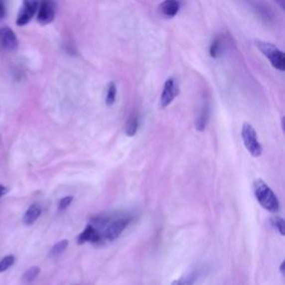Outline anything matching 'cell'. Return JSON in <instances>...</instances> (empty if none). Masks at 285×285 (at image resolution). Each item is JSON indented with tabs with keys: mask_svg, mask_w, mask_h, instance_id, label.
I'll list each match as a JSON object with an SVG mask.
<instances>
[{
	"mask_svg": "<svg viewBox=\"0 0 285 285\" xmlns=\"http://www.w3.org/2000/svg\"><path fill=\"white\" fill-rule=\"evenodd\" d=\"M179 93L178 86L176 82L173 78H168L164 84L163 93H161L159 105L161 108H166L173 103L175 97L177 96Z\"/></svg>",
	"mask_w": 285,
	"mask_h": 285,
	"instance_id": "6",
	"label": "cell"
},
{
	"mask_svg": "<svg viewBox=\"0 0 285 285\" xmlns=\"http://www.w3.org/2000/svg\"><path fill=\"white\" fill-rule=\"evenodd\" d=\"M255 45L260 49L261 53L270 60L271 65L275 69L280 71L285 70V57L281 49H279L277 46L271 44V42L263 40H255Z\"/></svg>",
	"mask_w": 285,
	"mask_h": 285,
	"instance_id": "2",
	"label": "cell"
},
{
	"mask_svg": "<svg viewBox=\"0 0 285 285\" xmlns=\"http://www.w3.org/2000/svg\"><path fill=\"white\" fill-rule=\"evenodd\" d=\"M254 195L261 206L271 213H277L280 210L279 199L274 192L263 179H256L253 184Z\"/></svg>",
	"mask_w": 285,
	"mask_h": 285,
	"instance_id": "1",
	"label": "cell"
},
{
	"mask_svg": "<svg viewBox=\"0 0 285 285\" xmlns=\"http://www.w3.org/2000/svg\"><path fill=\"white\" fill-rule=\"evenodd\" d=\"M271 223H272L273 227H275L281 235L285 234V223L282 217H273L271 220Z\"/></svg>",
	"mask_w": 285,
	"mask_h": 285,
	"instance_id": "20",
	"label": "cell"
},
{
	"mask_svg": "<svg viewBox=\"0 0 285 285\" xmlns=\"http://www.w3.org/2000/svg\"><path fill=\"white\" fill-rule=\"evenodd\" d=\"M208 120H210V108L207 104H205L199 112V115L195 121V127L198 132H203L207 126Z\"/></svg>",
	"mask_w": 285,
	"mask_h": 285,
	"instance_id": "12",
	"label": "cell"
},
{
	"mask_svg": "<svg viewBox=\"0 0 285 285\" xmlns=\"http://www.w3.org/2000/svg\"><path fill=\"white\" fill-rule=\"evenodd\" d=\"M139 126H140L139 117H137V115H132L130 118H128V121L126 122V125H125L126 135L130 137L135 136L137 131H139Z\"/></svg>",
	"mask_w": 285,
	"mask_h": 285,
	"instance_id": "13",
	"label": "cell"
},
{
	"mask_svg": "<svg viewBox=\"0 0 285 285\" xmlns=\"http://www.w3.org/2000/svg\"><path fill=\"white\" fill-rule=\"evenodd\" d=\"M73 196H66V197H63L59 201V204H58V208H59V211H64L67 208L71 202H73Z\"/></svg>",
	"mask_w": 285,
	"mask_h": 285,
	"instance_id": "21",
	"label": "cell"
},
{
	"mask_svg": "<svg viewBox=\"0 0 285 285\" xmlns=\"http://www.w3.org/2000/svg\"><path fill=\"white\" fill-rule=\"evenodd\" d=\"M196 281V274L195 272H191L188 274L183 275L182 278L178 280H175L170 285H194Z\"/></svg>",
	"mask_w": 285,
	"mask_h": 285,
	"instance_id": "16",
	"label": "cell"
},
{
	"mask_svg": "<svg viewBox=\"0 0 285 285\" xmlns=\"http://www.w3.org/2000/svg\"><path fill=\"white\" fill-rule=\"evenodd\" d=\"M7 193V188L2 186V185H0V197H1L2 195H4V194Z\"/></svg>",
	"mask_w": 285,
	"mask_h": 285,
	"instance_id": "24",
	"label": "cell"
},
{
	"mask_svg": "<svg viewBox=\"0 0 285 285\" xmlns=\"http://www.w3.org/2000/svg\"><path fill=\"white\" fill-rule=\"evenodd\" d=\"M242 139H243L246 149L253 157H260L262 155L263 148L259 142L258 134H256L254 127L249 123H244L242 127Z\"/></svg>",
	"mask_w": 285,
	"mask_h": 285,
	"instance_id": "3",
	"label": "cell"
},
{
	"mask_svg": "<svg viewBox=\"0 0 285 285\" xmlns=\"http://www.w3.org/2000/svg\"><path fill=\"white\" fill-rule=\"evenodd\" d=\"M19 45L18 38L10 27L0 28V47L6 51H13Z\"/></svg>",
	"mask_w": 285,
	"mask_h": 285,
	"instance_id": "7",
	"label": "cell"
},
{
	"mask_svg": "<svg viewBox=\"0 0 285 285\" xmlns=\"http://www.w3.org/2000/svg\"><path fill=\"white\" fill-rule=\"evenodd\" d=\"M275 2L279 3V6L281 7V9H283V10H284V8H285V0H275Z\"/></svg>",
	"mask_w": 285,
	"mask_h": 285,
	"instance_id": "23",
	"label": "cell"
},
{
	"mask_svg": "<svg viewBox=\"0 0 285 285\" xmlns=\"http://www.w3.org/2000/svg\"><path fill=\"white\" fill-rule=\"evenodd\" d=\"M55 3L53 0H41L40 4H38V16L37 20L40 25H48L55 19Z\"/></svg>",
	"mask_w": 285,
	"mask_h": 285,
	"instance_id": "5",
	"label": "cell"
},
{
	"mask_svg": "<svg viewBox=\"0 0 285 285\" xmlns=\"http://www.w3.org/2000/svg\"><path fill=\"white\" fill-rule=\"evenodd\" d=\"M99 241H101V235H99V233L95 230V227H93L92 225L86 226V229L84 230L83 233H80L77 239L78 244H84L86 243V242L97 243Z\"/></svg>",
	"mask_w": 285,
	"mask_h": 285,
	"instance_id": "10",
	"label": "cell"
},
{
	"mask_svg": "<svg viewBox=\"0 0 285 285\" xmlns=\"http://www.w3.org/2000/svg\"><path fill=\"white\" fill-rule=\"evenodd\" d=\"M4 16H6V4H4V0H0V19Z\"/></svg>",
	"mask_w": 285,
	"mask_h": 285,
	"instance_id": "22",
	"label": "cell"
},
{
	"mask_svg": "<svg viewBox=\"0 0 285 285\" xmlns=\"http://www.w3.org/2000/svg\"><path fill=\"white\" fill-rule=\"evenodd\" d=\"M68 246V241L67 240H63L59 241L58 243H56L53 248H51L50 252H49V258H57L60 254H63L65 250L67 249Z\"/></svg>",
	"mask_w": 285,
	"mask_h": 285,
	"instance_id": "15",
	"label": "cell"
},
{
	"mask_svg": "<svg viewBox=\"0 0 285 285\" xmlns=\"http://www.w3.org/2000/svg\"><path fill=\"white\" fill-rule=\"evenodd\" d=\"M39 273H40V269L39 268H38V267H32V268L28 269L26 271L25 274H23L22 280L26 283H30V282L34 281V280L38 277V275H39Z\"/></svg>",
	"mask_w": 285,
	"mask_h": 285,
	"instance_id": "18",
	"label": "cell"
},
{
	"mask_svg": "<svg viewBox=\"0 0 285 285\" xmlns=\"http://www.w3.org/2000/svg\"><path fill=\"white\" fill-rule=\"evenodd\" d=\"M41 215V207L38 204H32L26 211L22 217V222L25 225H32Z\"/></svg>",
	"mask_w": 285,
	"mask_h": 285,
	"instance_id": "11",
	"label": "cell"
},
{
	"mask_svg": "<svg viewBox=\"0 0 285 285\" xmlns=\"http://www.w3.org/2000/svg\"><path fill=\"white\" fill-rule=\"evenodd\" d=\"M116 95H117V88L116 85L114 83H109L108 87H107V92H106V105L107 106H113L114 103L116 101Z\"/></svg>",
	"mask_w": 285,
	"mask_h": 285,
	"instance_id": "17",
	"label": "cell"
},
{
	"mask_svg": "<svg viewBox=\"0 0 285 285\" xmlns=\"http://www.w3.org/2000/svg\"><path fill=\"white\" fill-rule=\"evenodd\" d=\"M179 10V2L177 0H164L159 4V12L166 18H173Z\"/></svg>",
	"mask_w": 285,
	"mask_h": 285,
	"instance_id": "9",
	"label": "cell"
},
{
	"mask_svg": "<svg viewBox=\"0 0 285 285\" xmlns=\"http://www.w3.org/2000/svg\"><path fill=\"white\" fill-rule=\"evenodd\" d=\"M15 256L13 255H7L4 256L3 259L0 260V273L7 271L9 268H11L13 264H15Z\"/></svg>",
	"mask_w": 285,
	"mask_h": 285,
	"instance_id": "19",
	"label": "cell"
},
{
	"mask_svg": "<svg viewBox=\"0 0 285 285\" xmlns=\"http://www.w3.org/2000/svg\"><path fill=\"white\" fill-rule=\"evenodd\" d=\"M38 4L39 3H38L37 0H23L22 6L17 16L16 23L18 26H25L31 20V18L35 16L37 11Z\"/></svg>",
	"mask_w": 285,
	"mask_h": 285,
	"instance_id": "4",
	"label": "cell"
},
{
	"mask_svg": "<svg viewBox=\"0 0 285 285\" xmlns=\"http://www.w3.org/2000/svg\"><path fill=\"white\" fill-rule=\"evenodd\" d=\"M284 265H285V263H284V262H282L281 268H280V271H281V273H282V274H284Z\"/></svg>",
	"mask_w": 285,
	"mask_h": 285,
	"instance_id": "25",
	"label": "cell"
},
{
	"mask_svg": "<svg viewBox=\"0 0 285 285\" xmlns=\"http://www.w3.org/2000/svg\"><path fill=\"white\" fill-rule=\"evenodd\" d=\"M223 54V41L220 37H216L210 46V55L213 58H218Z\"/></svg>",
	"mask_w": 285,
	"mask_h": 285,
	"instance_id": "14",
	"label": "cell"
},
{
	"mask_svg": "<svg viewBox=\"0 0 285 285\" xmlns=\"http://www.w3.org/2000/svg\"><path fill=\"white\" fill-rule=\"evenodd\" d=\"M131 222V218H118V220L111 223L106 230L104 231V237L108 241H114L117 237H120L124 230L127 227L128 223Z\"/></svg>",
	"mask_w": 285,
	"mask_h": 285,
	"instance_id": "8",
	"label": "cell"
}]
</instances>
